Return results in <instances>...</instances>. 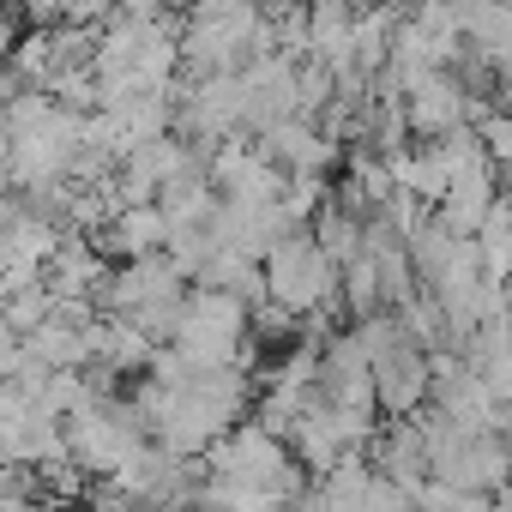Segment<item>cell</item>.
Wrapping results in <instances>:
<instances>
[{"instance_id":"1","label":"cell","mask_w":512,"mask_h":512,"mask_svg":"<svg viewBox=\"0 0 512 512\" xmlns=\"http://www.w3.org/2000/svg\"><path fill=\"white\" fill-rule=\"evenodd\" d=\"M199 464H205V476L247 482V488L272 494L278 506H290V500L308 488V476H302V464L290 458V446H284L278 434H266L260 422H247V428H223V434L199 452Z\"/></svg>"},{"instance_id":"2","label":"cell","mask_w":512,"mask_h":512,"mask_svg":"<svg viewBox=\"0 0 512 512\" xmlns=\"http://www.w3.org/2000/svg\"><path fill=\"white\" fill-rule=\"evenodd\" d=\"M260 284H266V302L290 308L296 320L314 314V308H338V266L314 247L308 229H296V235H284V241L266 247Z\"/></svg>"},{"instance_id":"3","label":"cell","mask_w":512,"mask_h":512,"mask_svg":"<svg viewBox=\"0 0 512 512\" xmlns=\"http://www.w3.org/2000/svg\"><path fill=\"white\" fill-rule=\"evenodd\" d=\"M61 440H67V458L85 470V476H115L139 446H145V422L133 404H115V398H97L85 410H73L61 422Z\"/></svg>"},{"instance_id":"4","label":"cell","mask_w":512,"mask_h":512,"mask_svg":"<svg viewBox=\"0 0 512 512\" xmlns=\"http://www.w3.org/2000/svg\"><path fill=\"white\" fill-rule=\"evenodd\" d=\"M398 115H404V133H416V139H440V133H452V127L470 121V91H464L458 73L434 67V73H422L416 85H404Z\"/></svg>"},{"instance_id":"5","label":"cell","mask_w":512,"mask_h":512,"mask_svg":"<svg viewBox=\"0 0 512 512\" xmlns=\"http://www.w3.org/2000/svg\"><path fill=\"white\" fill-rule=\"evenodd\" d=\"M187 290V272L169 260V253H139V260H127L121 272L103 278V314H139L151 302H175Z\"/></svg>"},{"instance_id":"6","label":"cell","mask_w":512,"mask_h":512,"mask_svg":"<svg viewBox=\"0 0 512 512\" xmlns=\"http://www.w3.org/2000/svg\"><path fill=\"white\" fill-rule=\"evenodd\" d=\"M368 374H374V410L380 416L404 422L428 404V350L422 344H398V350L374 356Z\"/></svg>"},{"instance_id":"7","label":"cell","mask_w":512,"mask_h":512,"mask_svg":"<svg viewBox=\"0 0 512 512\" xmlns=\"http://www.w3.org/2000/svg\"><path fill=\"white\" fill-rule=\"evenodd\" d=\"M253 151H260L266 163H278L284 175H320V169L338 163V145L314 121H302V115H284V121L260 127V133H253Z\"/></svg>"},{"instance_id":"8","label":"cell","mask_w":512,"mask_h":512,"mask_svg":"<svg viewBox=\"0 0 512 512\" xmlns=\"http://www.w3.org/2000/svg\"><path fill=\"white\" fill-rule=\"evenodd\" d=\"M103 278H109V260L91 247V235H61V247L49 253V266H43V290L55 296V302H91L97 290H103Z\"/></svg>"},{"instance_id":"9","label":"cell","mask_w":512,"mask_h":512,"mask_svg":"<svg viewBox=\"0 0 512 512\" xmlns=\"http://www.w3.org/2000/svg\"><path fill=\"white\" fill-rule=\"evenodd\" d=\"M163 241H169V217L157 211V199H145V205H121L103 229H97V253L103 260H139V253H163Z\"/></svg>"},{"instance_id":"10","label":"cell","mask_w":512,"mask_h":512,"mask_svg":"<svg viewBox=\"0 0 512 512\" xmlns=\"http://www.w3.org/2000/svg\"><path fill=\"white\" fill-rule=\"evenodd\" d=\"M302 31H308V61H320L326 73H344L350 67V31H356V0H308Z\"/></svg>"},{"instance_id":"11","label":"cell","mask_w":512,"mask_h":512,"mask_svg":"<svg viewBox=\"0 0 512 512\" xmlns=\"http://www.w3.org/2000/svg\"><path fill=\"white\" fill-rule=\"evenodd\" d=\"M61 223L55 217H43V211H19L7 229H0V266H25V272H43L49 266V253L61 247Z\"/></svg>"},{"instance_id":"12","label":"cell","mask_w":512,"mask_h":512,"mask_svg":"<svg viewBox=\"0 0 512 512\" xmlns=\"http://www.w3.org/2000/svg\"><path fill=\"white\" fill-rule=\"evenodd\" d=\"M19 356H31V362H43V368H85L91 362V350H85V326H73V320H37L25 338H19Z\"/></svg>"},{"instance_id":"13","label":"cell","mask_w":512,"mask_h":512,"mask_svg":"<svg viewBox=\"0 0 512 512\" xmlns=\"http://www.w3.org/2000/svg\"><path fill=\"white\" fill-rule=\"evenodd\" d=\"M308 235H314V247L326 253L332 266H344V260H356V253H362V217H350V211L332 205V199L308 217Z\"/></svg>"},{"instance_id":"14","label":"cell","mask_w":512,"mask_h":512,"mask_svg":"<svg viewBox=\"0 0 512 512\" xmlns=\"http://www.w3.org/2000/svg\"><path fill=\"white\" fill-rule=\"evenodd\" d=\"M49 308H55V296H49L43 284H31V290H13L7 302H0V320H7V326H13V332L25 338V332H31L37 320H49Z\"/></svg>"},{"instance_id":"15","label":"cell","mask_w":512,"mask_h":512,"mask_svg":"<svg viewBox=\"0 0 512 512\" xmlns=\"http://www.w3.org/2000/svg\"><path fill=\"white\" fill-rule=\"evenodd\" d=\"M25 7V19H37V25H55L61 13H67V0H19Z\"/></svg>"},{"instance_id":"16","label":"cell","mask_w":512,"mask_h":512,"mask_svg":"<svg viewBox=\"0 0 512 512\" xmlns=\"http://www.w3.org/2000/svg\"><path fill=\"white\" fill-rule=\"evenodd\" d=\"M13 43H19V31H13V19L0 13V67H7V55H13Z\"/></svg>"},{"instance_id":"17","label":"cell","mask_w":512,"mask_h":512,"mask_svg":"<svg viewBox=\"0 0 512 512\" xmlns=\"http://www.w3.org/2000/svg\"><path fill=\"white\" fill-rule=\"evenodd\" d=\"M175 7H187V0H157V13H175Z\"/></svg>"},{"instance_id":"18","label":"cell","mask_w":512,"mask_h":512,"mask_svg":"<svg viewBox=\"0 0 512 512\" xmlns=\"http://www.w3.org/2000/svg\"><path fill=\"white\" fill-rule=\"evenodd\" d=\"M169 512H199V506H169Z\"/></svg>"}]
</instances>
